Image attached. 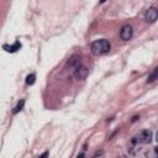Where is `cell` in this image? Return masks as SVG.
I'll return each mask as SVG.
<instances>
[{
  "label": "cell",
  "instance_id": "6da1fadb",
  "mask_svg": "<svg viewBox=\"0 0 158 158\" xmlns=\"http://www.w3.org/2000/svg\"><path fill=\"white\" fill-rule=\"evenodd\" d=\"M91 53L95 54V56H101V54H105L110 51V42L105 38L102 40H98V41H94L91 43Z\"/></svg>",
  "mask_w": 158,
  "mask_h": 158
},
{
  "label": "cell",
  "instance_id": "7a4b0ae2",
  "mask_svg": "<svg viewBox=\"0 0 158 158\" xmlns=\"http://www.w3.org/2000/svg\"><path fill=\"white\" fill-rule=\"evenodd\" d=\"M152 139V132L151 131H142L137 137H135V142L139 143H149Z\"/></svg>",
  "mask_w": 158,
  "mask_h": 158
},
{
  "label": "cell",
  "instance_id": "3957f363",
  "mask_svg": "<svg viewBox=\"0 0 158 158\" xmlns=\"http://www.w3.org/2000/svg\"><path fill=\"white\" fill-rule=\"evenodd\" d=\"M132 35H133V30H132V27H131L130 25H125V26L121 28V31H120V36H121V38L125 40V41L131 40Z\"/></svg>",
  "mask_w": 158,
  "mask_h": 158
},
{
  "label": "cell",
  "instance_id": "277c9868",
  "mask_svg": "<svg viewBox=\"0 0 158 158\" xmlns=\"http://www.w3.org/2000/svg\"><path fill=\"white\" fill-rule=\"evenodd\" d=\"M157 17H158V11H157L156 7H151V9H148L147 12H146V16H144L146 21L149 22V23L154 22V21L157 20Z\"/></svg>",
  "mask_w": 158,
  "mask_h": 158
},
{
  "label": "cell",
  "instance_id": "5b68a950",
  "mask_svg": "<svg viewBox=\"0 0 158 158\" xmlns=\"http://www.w3.org/2000/svg\"><path fill=\"white\" fill-rule=\"evenodd\" d=\"M88 73H89V70H88V68L86 67H80V65H78L77 67V69H75V78L77 79H80V80H83V79H85L86 78V75H88Z\"/></svg>",
  "mask_w": 158,
  "mask_h": 158
},
{
  "label": "cell",
  "instance_id": "8992f818",
  "mask_svg": "<svg viewBox=\"0 0 158 158\" xmlns=\"http://www.w3.org/2000/svg\"><path fill=\"white\" fill-rule=\"evenodd\" d=\"M79 64H80V57H79V56H73V57L68 60V65H69V67H75V68H77Z\"/></svg>",
  "mask_w": 158,
  "mask_h": 158
},
{
  "label": "cell",
  "instance_id": "52a82bcc",
  "mask_svg": "<svg viewBox=\"0 0 158 158\" xmlns=\"http://www.w3.org/2000/svg\"><path fill=\"white\" fill-rule=\"evenodd\" d=\"M20 47H21V44L19 43V42H15V44L14 46H4V49L5 51H7V52H16L17 49H20Z\"/></svg>",
  "mask_w": 158,
  "mask_h": 158
},
{
  "label": "cell",
  "instance_id": "ba28073f",
  "mask_svg": "<svg viewBox=\"0 0 158 158\" xmlns=\"http://www.w3.org/2000/svg\"><path fill=\"white\" fill-rule=\"evenodd\" d=\"M156 78H157V69H154V70H153V73L148 77L147 83H152V81H154V80H156Z\"/></svg>",
  "mask_w": 158,
  "mask_h": 158
},
{
  "label": "cell",
  "instance_id": "9c48e42d",
  "mask_svg": "<svg viewBox=\"0 0 158 158\" xmlns=\"http://www.w3.org/2000/svg\"><path fill=\"white\" fill-rule=\"evenodd\" d=\"M35 79H36V75H35V74H31V75H28V77L26 78V83H27L28 85H32V84L35 83Z\"/></svg>",
  "mask_w": 158,
  "mask_h": 158
},
{
  "label": "cell",
  "instance_id": "30bf717a",
  "mask_svg": "<svg viewBox=\"0 0 158 158\" xmlns=\"http://www.w3.org/2000/svg\"><path fill=\"white\" fill-rule=\"evenodd\" d=\"M23 102H25V101H23V100H21V101H20V102L16 105V107L14 109V114H17V112H19V111L22 109V106H23Z\"/></svg>",
  "mask_w": 158,
  "mask_h": 158
},
{
  "label": "cell",
  "instance_id": "8fae6325",
  "mask_svg": "<svg viewBox=\"0 0 158 158\" xmlns=\"http://www.w3.org/2000/svg\"><path fill=\"white\" fill-rule=\"evenodd\" d=\"M105 1H106V0H100V2H105Z\"/></svg>",
  "mask_w": 158,
  "mask_h": 158
}]
</instances>
